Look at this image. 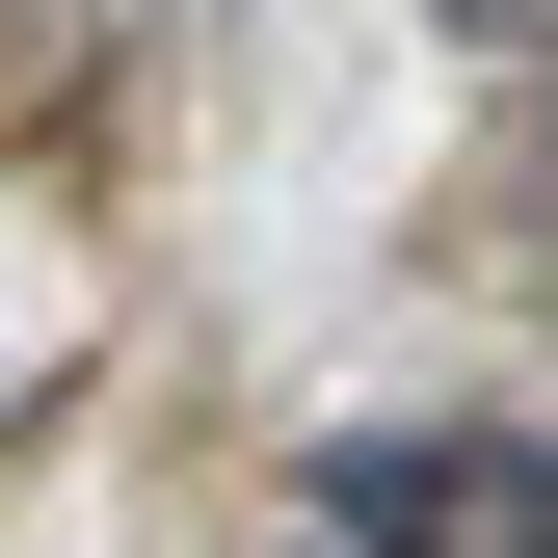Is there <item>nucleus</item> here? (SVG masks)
I'll list each match as a JSON object with an SVG mask.
<instances>
[{"label": "nucleus", "instance_id": "1", "mask_svg": "<svg viewBox=\"0 0 558 558\" xmlns=\"http://www.w3.org/2000/svg\"><path fill=\"white\" fill-rule=\"evenodd\" d=\"M319 558H558V426H319Z\"/></svg>", "mask_w": 558, "mask_h": 558}]
</instances>
